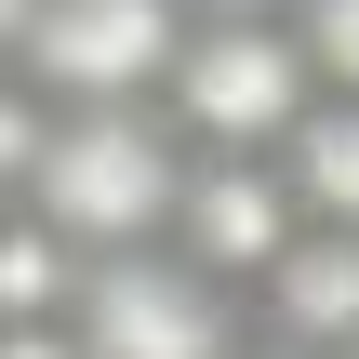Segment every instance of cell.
<instances>
[{"label":"cell","mask_w":359,"mask_h":359,"mask_svg":"<svg viewBox=\"0 0 359 359\" xmlns=\"http://www.w3.org/2000/svg\"><path fill=\"white\" fill-rule=\"evenodd\" d=\"M173 200H187V133L160 107H53V147L27 173V213L107 266V253H160L173 240Z\"/></svg>","instance_id":"1"},{"label":"cell","mask_w":359,"mask_h":359,"mask_svg":"<svg viewBox=\"0 0 359 359\" xmlns=\"http://www.w3.org/2000/svg\"><path fill=\"white\" fill-rule=\"evenodd\" d=\"M320 107L293 13H187V53L160 80V120L187 133V160H280L293 120Z\"/></svg>","instance_id":"2"},{"label":"cell","mask_w":359,"mask_h":359,"mask_svg":"<svg viewBox=\"0 0 359 359\" xmlns=\"http://www.w3.org/2000/svg\"><path fill=\"white\" fill-rule=\"evenodd\" d=\"M173 53H187V0H40L13 80L40 107H160Z\"/></svg>","instance_id":"3"},{"label":"cell","mask_w":359,"mask_h":359,"mask_svg":"<svg viewBox=\"0 0 359 359\" xmlns=\"http://www.w3.org/2000/svg\"><path fill=\"white\" fill-rule=\"evenodd\" d=\"M80 359H240V293H213L187 253H107L80 266V306H67Z\"/></svg>","instance_id":"4"},{"label":"cell","mask_w":359,"mask_h":359,"mask_svg":"<svg viewBox=\"0 0 359 359\" xmlns=\"http://www.w3.org/2000/svg\"><path fill=\"white\" fill-rule=\"evenodd\" d=\"M306 240V213H293V187H280V160H187V200H173V240L160 253H187L213 293H266V266Z\"/></svg>","instance_id":"5"},{"label":"cell","mask_w":359,"mask_h":359,"mask_svg":"<svg viewBox=\"0 0 359 359\" xmlns=\"http://www.w3.org/2000/svg\"><path fill=\"white\" fill-rule=\"evenodd\" d=\"M240 320H253L266 346H293V359H359V240L346 226H306Z\"/></svg>","instance_id":"6"},{"label":"cell","mask_w":359,"mask_h":359,"mask_svg":"<svg viewBox=\"0 0 359 359\" xmlns=\"http://www.w3.org/2000/svg\"><path fill=\"white\" fill-rule=\"evenodd\" d=\"M280 187H293V213H306V226H346V240H359V93H320V107L293 120Z\"/></svg>","instance_id":"7"},{"label":"cell","mask_w":359,"mask_h":359,"mask_svg":"<svg viewBox=\"0 0 359 359\" xmlns=\"http://www.w3.org/2000/svg\"><path fill=\"white\" fill-rule=\"evenodd\" d=\"M293 53L320 93H359V0H293Z\"/></svg>","instance_id":"8"},{"label":"cell","mask_w":359,"mask_h":359,"mask_svg":"<svg viewBox=\"0 0 359 359\" xmlns=\"http://www.w3.org/2000/svg\"><path fill=\"white\" fill-rule=\"evenodd\" d=\"M40 147H53V107H40L27 80H0V213L27 200V173H40Z\"/></svg>","instance_id":"9"},{"label":"cell","mask_w":359,"mask_h":359,"mask_svg":"<svg viewBox=\"0 0 359 359\" xmlns=\"http://www.w3.org/2000/svg\"><path fill=\"white\" fill-rule=\"evenodd\" d=\"M27 13H40V0H0V80L27 67Z\"/></svg>","instance_id":"10"},{"label":"cell","mask_w":359,"mask_h":359,"mask_svg":"<svg viewBox=\"0 0 359 359\" xmlns=\"http://www.w3.org/2000/svg\"><path fill=\"white\" fill-rule=\"evenodd\" d=\"M187 13H293V0H187Z\"/></svg>","instance_id":"11"},{"label":"cell","mask_w":359,"mask_h":359,"mask_svg":"<svg viewBox=\"0 0 359 359\" xmlns=\"http://www.w3.org/2000/svg\"><path fill=\"white\" fill-rule=\"evenodd\" d=\"M240 359H293V346H266V333H240Z\"/></svg>","instance_id":"12"}]
</instances>
